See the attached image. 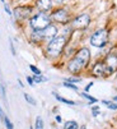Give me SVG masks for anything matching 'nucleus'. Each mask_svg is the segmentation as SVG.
Masks as SVG:
<instances>
[{
  "label": "nucleus",
  "instance_id": "nucleus-11",
  "mask_svg": "<svg viewBox=\"0 0 117 129\" xmlns=\"http://www.w3.org/2000/svg\"><path fill=\"white\" fill-rule=\"evenodd\" d=\"M36 7H37V9L40 12L47 13L48 10L52 9V0H37Z\"/></svg>",
  "mask_w": 117,
  "mask_h": 129
},
{
  "label": "nucleus",
  "instance_id": "nucleus-20",
  "mask_svg": "<svg viewBox=\"0 0 117 129\" xmlns=\"http://www.w3.org/2000/svg\"><path fill=\"white\" fill-rule=\"evenodd\" d=\"M29 70L33 73V74H37V76H38V74H42L41 69H40V68H37V67H36V65H33V64H31V65H29Z\"/></svg>",
  "mask_w": 117,
  "mask_h": 129
},
{
  "label": "nucleus",
  "instance_id": "nucleus-15",
  "mask_svg": "<svg viewBox=\"0 0 117 129\" xmlns=\"http://www.w3.org/2000/svg\"><path fill=\"white\" fill-rule=\"evenodd\" d=\"M102 104L106 105L109 110H117V102H114L113 100H112V101H109V100H103Z\"/></svg>",
  "mask_w": 117,
  "mask_h": 129
},
{
  "label": "nucleus",
  "instance_id": "nucleus-5",
  "mask_svg": "<svg viewBox=\"0 0 117 129\" xmlns=\"http://www.w3.org/2000/svg\"><path fill=\"white\" fill-rule=\"evenodd\" d=\"M106 65V77H109L117 72V47H113L103 59Z\"/></svg>",
  "mask_w": 117,
  "mask_h": 129
},
{
  "label": "nucleus",
  "instance_id": "nucleus-8",
  "mask_svg": "<svg viewBox=\"0 0 117 129\" xmlns=\"http://www.w3.org/2000/svg\"><path fill=\"white\" fill-rule=\"evenodd\" d=\"M90 73L93 77H103L106 78V65H104V61L103 60H98L95 61L93 65H92V69H90Z\"/></svg>",
  "mask_w": 117,
  "mask_h": 129
},
{
  "label": "nucleus",
  "instance_id": "nucleus-37",
  "mask_svg": "<svg viewBox=\"0 0 117 129\" xmlns=\"http://www.w3.org/2000/svg\"><path fill=\"white\" fill-rule=\"evenodd\" d=\"M2 2H4V0H2Z\"/></svg>",
  "mask_w": 117,
  "mask_h": 129
},
{
  "label": "nucleus",
  "instance_id": "nucleus-17",
  "mask_svg": "<svg viewBox=\"0 0 117 129\" xmlns=\"http://www.w3.org/2000/svg\"><path fill=\"white\" fill-rule=\"evenodd\" d=\"M32 78H33L34 83H41V82H46V81H47V78L43 77L42 74H38V76H37V74H33Z\"/></svg>",
  "mask_w": 117,
  "mask_h": 129
},
{
  "label": "nucleus",
  "instance_id": "nucleus-18",
  "mask_svg": "<svg viewBox=\"0 0 117 129\" xmlns=\"http://www.w3.org/2000/svg\"><path fill=\"white\" fill-rule=\"evenodd\" d=\"M34 129H43V120L41 116H37L36 123H34Z\"/></svg>",
  "mask_w": 117,
  "mask_h": 129
},
{
  "label": "nucleus",
  "instance_id": "nucleus-14",
  "mask_svg": "<svg viewBox=\"0 0 117 129\" xmlns=\"http://www.w3.org/2000/svg\"><path fill=\"white\" fill-rule=\"evenodd\" d=\"M64 128L65 129H79V125H78L75 120H69V121H65Z\"/></svg>",
  "mask_w": 117,
  "mask_h": 129
},
{
  "label": "nucleus",
  "instance_id": "nucleus-32",
  "mask_svg": "<svg viewBox=\"0 0 117 129\" xmlns=\"http://www.w3.org/2000/svg\"><path fill=\"white\" fill-rule=\"evenodd\" d=\"M55 2H56V3H59V4H60V3H64L65 0H55Z\"/></svg>",
  "mask_w": 117,
  "mask_h": 129
},
{
  "label": "nucleus",
  "instance_id": "nucleus-3",
  "mask_svg": "<svg viewBox=\"0 0 117 129\" xmlns=\"http://www.w3.org/2000/svg\"><path fill=\"white\" fill-rule=\"evenodd\" d=\"M48 24H51V17L42 12H40L38 14H34L29 19V27L33 31H42Z\"/></svg>",
  "mask_w": 117,
  "mask_h": 129
},
{
  "label": "nucleus",
  "instance_id": "nucleus-13",
  "mask_svg": "<svg viewBox=\"0 0 117 129\" xmlns=\"http://www.w3.org/2000/svg\"><path fill=\"white\" fill-rule=\"evenodd\" d=\"M55 95V97H56V100L57 101H60V102H63V104H66V105H76V102L75 101H73V100H68V99H65V97H61L60 95H57V93H53Z\"/></svg>",
  "mask_w": 117,
  "mask_h": 129
},
{
  "label": "nucleus",
  "instance_id": "nucleus-21",
  "mask_svg": "<svg viewBox=\"0 0 117 129\" xmlns=\"http://www.w3.org/2000/svg\"><path fill=\"white\" fill-rule=\"evenodd\" d=\"M65 81L75 84V83H79V82H82V78H80V77H69V78H66Z\"/></svg>",
  "mask_w": 117,
  "mask_h": 129
},
{
  "label": "nucleus",
  "instance_id": "nucleus-22",
  "mask_svg": "<svg viewBox=\"0 0 117 129\" xmlns=\"http://www.w3.org/2000/svg\"><path fill=\"white\" fill-rule=\"evenodd\" d=\"M24 99H26V101H27L28 104H31V105H36V104H37V101H36L31 95H28V93H24Z\"/></svg>",
  "mask_w": 117,
  "mask_h": 129
},
{
  "label": "nucleus",
  "instance_id": "nucleus-9",
  "mask_svg": "<svg viewBox=\"0 0 117 129\" xmlns=\"http://www.w3.org/2000/svg\"><path fill=\"white\" fill-rule=\"evenodd\" d=\"M32 14V8L31 7H17L14 9V15L18 19H26Z\"/></svg>",
  "mask_w": 117,
  "mask_h": 129
},
{
  "label": "nucleus",
  "instance_id": "nucleus-4",
  "mask_svg": "<svg viewBox=\"0 0 117 129\" xmlns=\"http://www.w3.org/2000/svg\"><path fill=\"white\" fill-rule=\"evenodd\" d=\"M108 39H109L108 31L106 28H99V29H97L95 32H93V35L90 36V39H89V42H90V45L93 47L103 49V47L107 46Z\"/></svg>",
  "mask_w": 117,
  "mask_h": 129
},
{
  "label": "nucleus",
  "instance_id": "nucleus-6",
  "mask_svg": "<svg viewBox=\"0 0 117 129\" xmlns=\"http://www.w3.org/2000/svg\"><path fill=\"white\" fill-rule=\"evenodd\" d=\"M90 24V15L87 13L79 14L71 21V27L74 29H85Z\"/></svg>",
  "mask_w": 117,
  "mask_h": 129
},
{
  "label": "nucleus",
  "instance_id": "nucleus-28",
  "mask_svg": "<svg viewBox=\"0 0 117 129\" xmlns=\"http://www.w3.org/2000/svg\"><path fill=\"white\" fill-rule=\"evenodd\" d=\"M0 119H2L3 121H4V119H5V114H4V111H3L2 106H0Z\"/></svg>",
  "mask_w": 117,
  "mask_h": 129
},
{
  "label": "nucleus",
  "instance_id": "nucleus-12",
  "mask_svg": "<svg viewBox=\"0 0 117 129\" xmlns=\"http://www.w3.org/2000/svg\"><path fill=\"white\" fill-rule=\"evenodd\" d=\"M31 41H32L34 45L42 44V42L45 41L43 35H42V31H32V33H31Z\"/></svg>",
  "mask_w": 117,
  "mask_h": 129
},
{
  "label": "nucleus",
  "instance_id": "nucleus-26",
  "mask_svg": "<svg viewBox=\"0 0 117 129\" xmlns=\"http://www.w3.org/2000/svg\"><path fill=\"white\" fill-rule=\"evenodd\" d=\"M27 82H28V84H29V86H34V81H33V78H32V77H29V76L27 77Z\"/></svg>",
  "mask_w": 117,
  "mask_h": 129
},
{
  "label": "nucleus",
  "instance_id": "nucleus-7",
  "mask_svg": "<svg viewBox=\"0 0 117 129\" xmlns=\"http://www.w3.org/2000/svg\"><path fill=\"white\" fill-rule=\"evenodd\" d=\"M51 21H55L56 23H61V24H65L69 22V13L65 10V9H56L51 15Z\"/></svg>",
  "mask_w": 117,
  "mask_h": 129
},
{
  "label": "nucleus",
  "instance_id": "nucleus-29",
  "mask_svg": "<svg viewBox=\"0 0 117 129\" xmlns=\"http://www.w3.org/2000/svg\"><path fill=\"white\" fill-rule=\"evenodd\" d=\"M92 86H93V82H90V83H88V86L85 87V91H84V92H88V91H89V89L92 88Z\"/></svg>",
  "mask_w": 117,
  "mask_h": 129
},
{
  "label": "nucleus",
  "instance_id": "nucleus-34",
  "mask_svg": "<svg viewBox=\"0 0 117 129\" xmlns=\"http://www.w3.org/2000/svg\"><path fill=\"white\" fill-rule=\"evenodd\" d=\"M116 78H117V72H116Z\"/></svg>",
  "mask_w": 117,
  "mask_h": 129
},
{
  "label": "nucleus",
  "instance_id": "nucleus-16",
  "mask_svg": "<svg viewBox=\"0 0 117 129\" xmlns=\"http://www.w3.org/2000/svg\"><path fill=\"white\" fill-rule=\"evenodd\" d=\"M83 99H85V100H88L89 101V104H95V102H98V100H97L95 97H93V96H90L88 92H82V95H80Z\"/></svg>",
  "mask_w": 117,
  "mask_h": 129
},
{
  "label": "nucleus",
  "instance_id": "nucleus-2",
  "mask_svg": "<svg viewBox=\"0 0 117 129\" xmlns=\"http://www.w3.org/2000/svg\"><path fill=\"white\" fill-rule=\"evenodd\" d=\"M66 42H68V37L64 35L61 36H56L55 39L50 40L46 45V55L51 59L59 58L63 54L64 49L66 47Z\"/></svg>",
  "mask_w": 117,
  "mask_h": 129
},
{
  "label": "nucleus",
  "instance_id": "nucleus-30",
  "mask_svg": "<svg viewBox=\"0 0 117 129\" xmlns=\"http://www.w3.org/2000/svg\"><path fill=\"white\" fill-rule=\"evenodd\" d=\"M55 119H56V121H57V123H61V121H63V119H61V116H60V115H56V118H55Z\"/></svg>",
  "mask_w": 117,
  "mask_h": 129
},
{
  "label": "nucleus",
  "instance_id": "nucleus-10",
  "mask_svg": "<svg viewBox=\"0 0 117 129\" xmlns=\"http://www.w3.org/2000/svg\"><path fill=\"white\" fill-rule=\"evenodd\" d=\"M42 35H43V39L45 41H50L52 39H55L57 36V27L53 26V24H48L45 29H42Z\"/></svg>",
  "mask_w": 117,
  "mask_h": 129
},
{
  "label": "nucleus",
  "instance_id": "nucleus-27",
  "mask_svg": "<svg viewBox=\"0 0 117 129\" xmlns=\"http://www.w3.org/2000/svg\"><path fill=\"white\" fill-rule=\"evenodd\" d=\"M4 9H5V12H7V13H8L9 15H13V13H12V10H10V8L8 7V4H5V5H4Z\"/></svg>",
  "mask_w": 117,
  "mask_h": 129
},
{
  "label": "nucleus",
  "instance_id": "nucleus-24",
  "mask_svg": "<svg viewBox=\"0 0 117 129\" xmlns=\"http://www.w3.org/2000/svg\"><path fill=\"white\" fill-rule=\"evenodd\" d=\"M92 114H93V116H97L99 114V106H93L92 107Z\"/></svg>",
  "mask_w": 117,
  "mask_h": 129
},
{
  "label": "nucleus",
  "instance_id": "nucleus-25",
  "mask_svg": "<svg viewBox=\"0 0 117 129\" xmlns=\"http://www.w3.org/2000/svg\"><path fill=\"white\" fill-rule=\"evenodd\" d=\"M9 44H10V50H12V54L14 55H17V52H15V49H14V45H13V42H12V40H9Z\"/></svg>",
  "mask_w": 117,
  "mask_h": 129
},
{
  "label": "nucleus",
  "instance_id": "nucleus-19",
  "mask_svg": "<svg viewBox=\"0 0 117 129\" xmlns=\"http://www.w3.org/2000/svg\"><path fill=\"white\" fill-rule=\"evenodd\" d=\"M63 86H64V87H66V88H70V89H73V91H79V87H78V86H75L74 83L66 82V81L63 83Z\"/></svg>",
  "mask_w": 117,
  "mask_h": 129
},
{
  "label": "nucleus",
  "instance_id": "nucleus-23",
  "mask_svg": "<svg viewBox=\"0 0 117 129\" xmlns=\"http://www.w3.org/2000/svg\"><path fill=\"white\" fill-rule=\"evenodd\" d=\"M4 124H5V126H7V129H14V125H13V123L9 120V118H7L5 116V119H4Z\"/></svg>",
  "mask_w": 117,
  "mask_h": 129
},
{
  "label": "nucleus",
  "instance_id": "nucleus-31",
  "mask_svg": "<svg viewBox=\"0 0 117 129\" xmlns=\"http://www.w3.org/2000/svg\"><path fill=\"white\" fill-rule=\"evenodd\" d=\"M18 83H19V86H21V87H24V86H23V82H22L21 79H18Z\"/></svg>",
  "mask_w": 117,
  "mask_h": 129
},
{
  "label": "nucleus",
  "instance_id": "nucleus-35",
  "mask_svg": "<svg viewBox=\"0 0 117 129\" xmlns=\"http://www.w3.org/2000/svg\"><path fill=\"white\" fill-rule=\"evenodd\" d=\"M29 129H33V126H31V128H29Z\"/></svg>",
  "mask_w": 117,
  "mask_h": 129
},
{
  "label": "nucleus",
  "instance_id": "nucleus-38",
  "mask_svg": "<svg viewBox=\"0 0 117 129\" xmlns=\"http://www.w3.org/2000/svg\"><path fill=\"white\" fill-rule=\"evenodd\" d=\"M0 87H2V84H0Z\"/></svg>",
  "mask_w": 117,
  "mask_h": 129
},
{
  "label": "nucleus",
  "instance_id": "nucleus-36",
  "mask_svg": "<svg viewBox=\"0 0 117 129\" xmlns=\"http://www.w3.org/2000/svg\"><path fill=\"white\" fill-rule=\"evenodd\" d=\"M82 129H85V128H82Z\"/></svg>",
  "mask_w": 117,
  "mask_h": 129
},
{
  "label": "nucleus",
  "instance_id": "nucleus-33",
  "mask_svg": "<svg viewBox=\"0 0 117 129\" xmlns=\"http://www.w3.org/2000/svg\"><path fill=\"white\" fill-rule=\"evenodd\" d=\"M112 100H113L114 102H117V96H113V99H112Z\"/></svg>",
  "mask_w": 117,
  "mask_h": 129
},
{
  "label": "nucleus",
  "instance_id": "nucleus-1",
  "mask_svg": "<svg viewBox=\"0 0 117 129\" xmlns=\"http://www.w3.org/2000/svg\"><path fill=\"white\" fill-rule=\"evenodd\" d=\"M90 58H92L90 50L88 47H80L68 61L66 68L73 76H79L84 69L88 68L90 63Z\"/></svg>",
  "mask_w": 117,
  "mask_h": 129
}]
</instances>
